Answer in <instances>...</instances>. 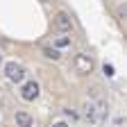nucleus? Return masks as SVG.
I'll use <instances>...</instances> for the list:
<instances>
[{
	"mask_svg": "<svg viewBox=\"0 0 127 127\" xmlns=\"http://www.w3.org/2000/svg\"><path fill=\"white\" fill-rule=\"evenodd\" d=\"M116 16H118V21H120V23H125V18H127V11H125V7H123V5L118 7V11H116Z\"/></svg>",
	"mask_w": 127,
	"mask_h": 127,
	"instance_id": "10",
	"label": "nucleus"
},
{
	"mask_svg": "<svg viewBox=\"0 0 127 127\" xmlns=\"http://www.w3.org/2000/svg\"><path fill=\"white\" fill-rule=\"evenodd\" d=\"M57 48H66V45H70V39L68 36H57Z\"/></svg>",
	"mask_w": 127,
	"mask_h": 127,
	"instance_id": "8",
	"label": "nucleus"
},
{
	"mask_svg": "<svg viewBox=\"0 0 127 127\" xmlns=\"http://www.w3.org/2000/svg\"><path fill=\"white\" fill-rule=\"evenodd\" d=\"M75 70L79 73V75H89V73H93V59L86 55V52H79V55H75Z\"/></svg>",
	"mask_w": 127,
	"mask_h": 127,
	"instance_id": "3",
	"label": "nucleus"
},
{
	"mask_svg": "<svg viewBox=\"0 0 127 127\" xmlns=\"http://www.w3.org/2000/svg\"><path fill=\"white\" fill-rule=\"evenodd\" d=\"M52 127H68V125L64 123V120H57V123H52Z\"/></svg>",
	"mask_w": 127,
	"mask_h": 127,
	"instance_id": "11",
	"label": "nucleus"
},
{
	"mask_svg": "<svg viewBox=\"0 0 127 127\" xmlns=\"http://www.w3.org/2000/svg\"><path fill=\"white\" fill-rule=\"evenodd\" d=\"M84 116H86V120H89L91 125L100 127V125L104 123V118H107V102L100 98V95L86 100V104H84Z\"/></svg>",
	"mask_w": 127,
	"mask_h": 127,
	"instance_id": "1",
	"label": "nucleus"
},
{
	"mask_svg": "<svg viewBox=\"0 0 127 127\" xmlns=\"http://www.w3.org/2000/svg\"><path fill=\"white\" fill-rule=\"evenodd\" d=\"M102 73L107 75V77H114L116 73H114V66H111V64H104V66H102Z\"/></svg>",
	"mask_w": 127,
	"mask_h": 127,
	"instance_id": "9",
	"label": "nucleus"
},
{
	"mask_svg": "<svg viewBox=\"0 0 127 127\" xmlns=\"http://www.w3.org/2000/svg\"><path fill=\"white\" fill-rule=\"evenodd\" d=\"M43 55H45L48 59H52V61H57V59H61V52L57 50V48H43Z\"/></svg>",
	"mask_w": 127,
	"mask_h": 127,
	"instance_id": "7",
	"label": "nucleus"
},
{
	"mask_svg": "<svg viewBox=\"0 0 127 127\" xmlns=\"http://www.w3.org/2000/svg\"><path fill=\"white\" fill-rule=\"evenodd\" d=\"M5 75H7V79H9V82L21 84L23 79H25V68L21 66V64H16V61H9L7 66H5Z\"/></svg>",
	"mask_w": 127,
	"mask_h": 127,
	"instance_id": "2",
	"label": "nucleus"
},
{
	"mask_svg": "<svg viewBox=\"0 0 127 127\" xmlns=\"http://www.w3.org/2000/svg\"><path fill=\"white\" fill-rule=\"evenodd\" d=\"M41 2H52V0H41Z\"/></svg>",
	"mask_w": 127,
	"mask_h": 127,
	"instance_id": "13",
	"label": "nucleus"
},
{
	"mask_svg": "<svg viewBox=\"0 0 127 127\" xmlns=\"http://www.w3.org/2000/svg\"><path fill=\"white\" fill-rule=\"evenodd\" d=\"M55 27L59 30V32H70L73 30V21H70V16L66 14V11H57V16H55Z\"/></svg>",
	"mask_w": 127,
	"mask_h": 127,
	"instance_id": "5",
	"label": "nucleus"
},
{
	"mask_svg": "<svg viewBox=\"0 0 127 127\" xmlns=\"http://www.w3.org/2000/svg\"><path fill=\"white\" fill-rule=\"evenodd\" d=\"M0 66H2V55H0Z\"/></svg>",
	"mask_w": 127,
	"mask_h": 127,
	"instance_id": "12",
	"label": "nucleus"
},
{
	"mask_svg": "<svg viewBox=\"0 0 127 127\" xmlns=\"http://www.w3.org/2000/svg\"><path fill=\"white\" fill-rule=\"evenodd\" d=\"M39 93H41L39 84L34 82V79H30V82H25L23 89H21V98H23L25 102H32V100H36V98H39Z\"/></svg>",
	"mask_w": 127,
	"mask_h": 127,
	"instance_id": "4",
	"label": "nucleus"
},
{
	"mask_svg": "<svg viewBox=\"0 0 127 127\" xmlns=\"http://www.w3.org/2000/svg\"><path fill=\"white\" fill-rule=\"evenodd\" d=\"M16 125L18 127H32V116L27 111H16Z\"/></svg>",
	"mask_w": 127,
	"mask_h": 127,
	"instance_id": "6",
	"label": "nucleus"
}]
</instances>
